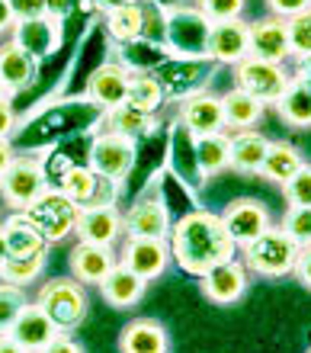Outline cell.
<instances>
[{"label": "cell", "mask_w": 311, "mask_h": 353, "mask_svg": "<svg viewBox=\"0 0 311 353\" xmlns=\"http://www.w3.org/2000/svg\"><path fill=\"white\" fill-rule=\"evenodd\" d=\"M167 244H170V261L190 276H202L205 270L238 257V244L231 241L221 215L209 209H190L180 215L170 225Z\"/></svg>", "instance_id": "6da1fadb"}, {"label": "cell", "mask_w": 311, "mask_h": 353, "mask_svg": "<svg viewBox=\"0 0 311 353\" xmlns=\"http://www.w3.org/2000/svg\"><path fill=\"white\" fill-rule=\"evenodd\" d=\"M299 251H302V248H299L279 225H270V228H266L263 234H257L250 244H241L238 261L244 263V270H248L250 276L283 279V276H292Z\"/></svg>", "instance_id": "7a4b0ae2"}, {"label": "cell", "mask_w": 311, "mask_h": 353, "mask_svg": "<svg viewBox=\"0 0 311 353\" xmlns=\"http://www.w3.org/2000/svg\"><path fill=\"white\" fill-rule=\"evenodd\" d=\"M32 305H39L46 312V318L61 331V334H71L87 321L90 315V296H87V286L77 283L74 276H55L46 279L39 286Z\"/></svg>", "instance_id": "3957f363"}, {"label": "cell", "mask_w": 311, "mask_h": 353, "mask_svg": "<svg viewBox=\"0 0 311 353\" xmlns=\"http://www.w3.org/2000/svg\"><path fill=\"white\" fill-rule=\"evenodd\" d=\"M215 61L209 58H183V55H167L161 65L151 68L154 81L161 84L167 100H190L202 93L215 77Z\"/></svg>", "instance_id": "277c9868"}, {"label": "cell", "mask_w": 311, "mask_h": 353, "mask_svg": "<svg viewBox=\"0 0 311 353\" xmlns=\"http://www.w3.org/2000/svg\"><path fill=\"white\" fill-rule=\"evenodd\" d=\"M167 17V36L164 48L170 55H183V58H205V46H209V29L212 23L205 19L196 3H170L164 7Z\"/></svg>", "instance_id": "5b68a950"}, {"label": "cell", "mask_w": 311, "mask_h": 353, "mask_svg": "<svg viewBox=\"0 0 311 353\" xmlns=\"http://www.w3.org/2000/svg\"><path fill=\"white\" fill-rule=\"evenodd\" d=\"M48 186L46 164L36 154H17L0 176V199L10 212H26Z\"/></svg>", "instance_id": "8992f818"}, {"label": "cell", "mask_w": 311, "mask_h": 353, "mask_svg": "<svg viewBox=\"0 0 311 353\" xmlns=\"http://www.w3.org/2000/svg\"><path fill=\"white\" fill-rule=\"evenodd\" d=\"M29 222L36 225L42 238L48 244H61L74 234V225H77V215H81V205L71 203L68 196L58 190V186H46L42 196L26 209Z\"/></svg>", "instance_id": "52a82bcc"}, {"label": "cell", "mask_w": 311, "mask_h": 353, "mask_svg": "<svg viewBox=\"0 0 311 353\" xmlns=\"http://www.w3.org/2000/svg\"><path fill=\"white\" fill-rule=\"evenodd\" d=\"M231 71H234V87L250 93L263 106H273L283 97L285 84L292 81V71H285V65H273V61H263V58H254V55L238 61Z\"/></svg>", "instance_id": "ba28073f"}, {"label": "cell", "mask_w": 311, "mask_h": 353, "mask_svg": "<svg viewBox=\"0 0 311 353\" xmlns=\"http://www.w3.org/2000/svg\"><path fill=\"white\" fill-rule=\"evenodd\" d=\"M61 39H64V23L48 17V13L32 19H17L13 29H10V42H17L36 65H42L46 58L55 55L61 48Z\"/></svg>", "instance_id": "9c48e42d"}, {"label": "cell", "mask_w": 311, "mask_h": 353, "mask_svg": "<svg viewBox=\"0 0 311 353\" xmlns=\"http://www.w3.org/2000/svg\"><path fill=\"white\" fill-rule=\"evenodd\" d=\"M116 257H119V267L132 270L145 283L164 276L174 263L167 238H122V248L116 251Z\"/></svg>", "instance_id": "30bf717a"}, {"label": "cell", "mask_w": 311, "mask_h": 353, "mask_svg": "<svg viewBox=\"0 0 311 353\" xmlns=\"http://www.w3.org/2000/svg\"><path fill=\"white\" fill-rule=\"evenodd\" d=\"M132 164H135V141L132 139H122L116 132H100V135L93 139L90 164H87L93 174H100L122 186V180H126L128 170H132Z\"/></svg>", "instance_id": "8fae6325"}, {"label": "cell", "mask_w": 311, "mask_h": 353, "mask_svg": "<svg viewBox=\"0 0 311 353\" xmlns=\"http://www.w3.org/2000/svg\"><path fill=\"white\" fill-rule=\"evenodd\" d=\"M248 286H250V273L244 270V263L238 257L205 270L199 276V292L212 305H238L241 299L248 296Z\"/></svg>", "instance_id": "7c38bea8"}, {"label": "cell", "mask_w": 311, "mask_h": 353, "mask_svg": "<svg viewBox=\"0 0 311 353\" xmlns=\"http://www.w3.org/2000/svg\"><path fill=\"white\" fill-rule=\"evenodd\" d=\"M77 241L83 244H100V248H116L126 238L122 232V209L116 203H103V205H83L74 225Z\"/></svg>", "instance_id": "4fadbf2b"}, {"label": "cell", "mask_w": 311, "mask_h": 353, "mask_svg": "<svg viewBox=\"0 0 311 353\" xmlns=\"http://www.w3.org/2000/svg\"><path fill=\"white\" fill-rule=\"evenodd\" d=\"M250 55V23L241 19H225V23H212L209 29V46H205V58L215 65L234 68L238 61Z\"/></svg>", "instance_id": "5bb4252c"}, {"label": "cell", "mask_w": 311, "mask_h": 353, "mask_svg": "<svg viewBox=\"0 0 311 353\" xmlns=\"http://www.w3.org/2000/svg\"><path fill=\"white\" fill-rule=\"evenodd\" d=\"M170 212L161 196H141L122 212V232L126 238H167L170 234Z\"/></svg>", "instance_id": "9a60e30c"}, {"label": "cell", "mask_w": 311, "mask_h": 353, "mask_svg": "<svg viewBox=\"0 0 311 353\" xmlns=\"http://www.w3.org/2000/svg\"><path fill=\"white\" fill-rule=\"evenodd\" d=\"M219 215H221V222H225V228H228L231 241L238 244V248H241V244H250L257 234H263L266 228L273 225V215H270V209H266L263 203L250 199V196L228 203Z\"/></svg>", "instance_id": "2e32d148"}, {"label": "cell", "mask_w": 311, "mask_h": 353, "mask_svg": "<svg viewBox=\"0 0 311 353\" xmlns=\"http://www.w3.org/2000/svg\"><path fill=\"white\" fill-rule=\"evenodd\" d=\"M128 74L119 61H103L100 68H93V74L87 77L83 87V100H90L100 112H110L112 106L126 103V90H128Z\"/></svg>", "instance_id": "e0dca14e"}, {"label": "cell", "mask_w": 311, "mask_h": 353, "mask_svg": "<svg viewBox=\"0 0 311 353\" xmlns=\"http://www.w3.org/2000/svg\"><path fill=\"white\" fill-rule=\"evenodd\" d=\"M119 263L116 257V248H100V244H83L77 241L68 254V267H71V276L83 286H100L103 279L110 276V270Z\"/></svg>", "instance_id": "ac0fdd59"}, {"label": "cell", "mask_w": 311, "mask_h": 353, "mask_svg": "<svg viewBox=\"0 0 311 353\" xmlns=\"http://www.w3.org/2000/svg\"><path fill=\"white\" fill-rule=\"evenodd\" d=\"M186 129L199 139V135H212V132H225V110H221V97L219 93L202 90L196 97L180 103V116Z\"/></svg>", "instance_id": "d6986e66"}, {"label": "cell", "mask_w": 311, "mask_h": 353, "mask_svg": "<svg viewBox=\"0 0 311 353\" xmlns=\"http://www.w3.org/2000/svg\"><path fill=\"white\" fill-rule=\"evenodd\" d=\"M250 55L273 61V65H285L289 61V36H285V19L279 17H263L250 23Z\"/></svg>", "instance_id": "ffe728a7"}, {"label": "cell", "mask_w": 311, "mask_h": 353, "mask_svg": "<svg viewBox=\"0 0 311 353\" xmlns=\"http://www.w3.org/2000/svg\"><path fill=\"white\" fill-rule=\"evenodd\" d=\"M119 353H170V334L157 318H132L119 331Z\"/></svg>", "instance_id": "44dd1931"}, {"label": "cell", "mask_w": 311, "mask_h": 353, "mask_svg": "<svg viewBox=\"0 0 311 353\" xmlns=\"http://www.w3.org/2000/svg\"><path fill=\"white\" fill-rule=\"evenodd\" d=\"M0 232H3L10 257H39V254H48V248H52V244L42 238V232L29 222L26 212H10L7 219L0 222Z\"/></svg>", "instance_id": "7402d4cb"}, {"label": "cell", "mask_w": 311, "mask_h": 353, "mask_svg": "<svg viewBox=\"0 0 311 353\" xmlns=\"http://www.w3.org/2000/svg\"><path fill=\"white\" fill-rule=\"evenodd\" d=\"M58 334H61V331H58V327L46 318V312L39 305H32V302L19 312V318L13 321V327H10V337L29 353H39L46 344H52Z\"/></svg>", "instance_id": "603a6c76"}, {"label": "cell", "mask_w": 311, "mask_h": 353, "mask_svg": "<svg viewBox=\"0 0 311 353\" xmlns=\"http://www.w3.org/2000/svg\"><path fill=\"white\" fill-rule=\"evenodd\" d=\"M48 183L58 186L71 203H77L83 209V205H93V199H97V186H100V174H93L87 164H74V161H64L61 170L58 174L48 176Z\"/></svg>", "instance_id": "cb8c5ba5"}, {"label": "cell", "mask_w": 311, "mask_h": 353, "mask_svg": "<svg viewBox=\"0 0 311 353\" xmlns=\"http://www.w3.org/2000/svg\"><path fill=\"white\" fill-rule=\"evenodd\" d=\"M231 145H228V168L238 174H260V164L266 158L270 139L257 129H244V132H228Z\"/></svg>", "instance_id": "d4e9b609"}, {"label": "cell", "mask_w": 311, "mask_h": 353, "mask_svg": "<svg viewBox=\"0 0 311 353\" xmlns=\"http://www.w3.org/2000/svg\"><path fill=\"white\" fill-rule=\"evenodd\" d=\"M100 292H103V302L110 308H119V312H126V308H135L141 299H145L148 292V283L141 276H135L132 270L126 267H116L110 270V276L100 283Z\"/></svg>", "instance_id": "484cf974"}, {"label": "cell", "mask_w": 311, "mask_h": 353, "mask_svg": "<svg viewBox=\"0 0 311 353\" xmlns=\"http://www.w3.org/2000/svg\"><path fill=\"white\" fill-rule=\"evenodd\" d=\"M170 168H174L177 180H183L186 186L205 183V176L199 174V164H196V135L180 119L174 122V132H170Z\"/></svg>", "instance_id": "4316f807"}, {"label": "cell", "mask_w": 311, "mask_h": 353, "mask_svg": "<svg viewBox=\"0 0 311 353\" xmlns=\"http://www.w3.org/2000/svg\"><path fill=\"white\" fill-rule=\"evenodd\" d=\"M36 71H39V65L17 42H10V39L0 42V81H3L10 97L19 90H26V87L36 81Z\"/></svg>", "instance_id": "83f0119b"}, {"label": "cell", "mask_w": 311, "mask_h": 353, "mask_svg": "<svg viewBox=\"0 0 311 353\" xmlns=\"http://www.w3.org/2000/svg\"><path fill=\"white\" fill-rule=\"evenodd\" d=\"M221 110H225V132H244V129H257L260 125L266 106L260 100H254L250 93L231 87L221 97Z\"/></svg>", "instance_id": "f1b7e54d"}, {"label": "cell", "mask_w": 311, "mask_h": 353, "mask_svg": "<svg viewBox=\"0 0 311 353\" xmlns=\"http://www.w3.org/2000/svg\"><path fill=\"white\" fill-rule=\"evenodd\" d=\"M305 164V154L295 148L292 141H270L266 148V158L260 164V176L270 180V183L283 186L289 176H295V170Z\"/></svg>", "instance_id": "f546056e"}, {"label": "cell", "mask_w": 311, "mask_h": 353, "mask_svg": "<svg viewBox=\"0 0 311 353\" xmlns=\"http://www.w3.org/2000/svg\"><path fill=\"white\" fill-rule=\"evenodd\" d=\"M103 132H116L122 139H132L138 141L141 135L154 129V116H148V112L135 110L132 103H119V106H112L110 112H103Z\"/></svg>", "instance_id": "4dcf8cb0"}, {"label": "cell", "mask_w": 311, "mask_h": 353, "mask_svg": "<svg viewBox=\"0 0 311 353\" xmlns=\"http://www.w3.org/2000/svg\"><path fill=\"white\" fill-rule=\"evenodd\" d=\"M273 110L279 112V119L292 129H311V93L305 90L299 81H289L283 97L273 103Z\"/></svg>", "instance_id": "1f68e13d"}, {"label": "cell", "mask_w": 311, "mask_h": 353, "mask_svg": "<svg viewBox=\"0 0 311 353\" xmlns=\"http://www.w3.org/2000/svg\"><path fill=\"white\" fill-rule=\"evenodd\" d=\"M228 145H231L228 132H212V135L196 139V164H199V174L205 180L219 176L221 170H228Z\"/></svg>", "instance_id": "d6a6232c"}, {"label": "cell", "mask_w": 311, "mask_h": 353, "mask_svg": "<svg viewBox=\"0 0 311 353\" xmlns=\"http://www.w3.org/2000/svg\"><path fill=\"white\" fill-rule=\"evenodd\" d=\"M126 103H132L135 110L148 112V116H154V112L167 103V97H164V90H161V84L154 81L151 71H132V74H128Z\"/></svg>", "instance_id": "836d02e7"}, {"label": "cell", "mask_w": 311, "mask_h": 353, "mask_svg": "<svg viewBox=\"0 0 311 353\" xmlns=\"http://www.w3.org/2000/svg\"><path fill=\"white\" fill-rule=\"evenodd\" d=\"M103 17H106V36L112 39V46H126V42L141 39V0H132Z\"/></svg>", "instance_id": "e575fe53"}, {"label": "cell", "mask_w": 311, "mask_h": 353, "mask_svg": "<svg viewBox=\"0 0 311 353\" xmlns=\"http://www.w3.org/2000/svg\"><path fill=\"white\" fill-rule=\"evenodd\" d=\"M48 263V254H39V257H10L0 270V279L3 283H13V286H32L36 279H42Z\"/></svg>", "instance_id": "d590c367"}, {"label": "cell", "mask_w": 311, "mask_h": 353, "mask_svg": "<svg viewBox=\"0 0 311 353\" xmlns=\"http://www.w3.org/2000/svg\"><path fill=\"white\" fill-rule=\"evenodd\" d=\"M164 36H167L164 3L161 0H141V42L164 48Z\"/></svg>", "instance_id": "8d00e7d4"}, {"label": "cell", "mask_w": 311, "mask_h": 353, "mask_svg": "<svg viewBox=\"0 0 311 353\" xmlns=\"http://www.w3.org/2000/svg\"><path fill=\"white\" fill-rule=\"evenodd\" d=\"M29 305L26 289L13 286V283H3L0 279V334H10L13 321L19 318V312Z\"/></svg>", "instance_id": "74e56055"}, {"label": "cell", "mask_w": 311, "mask_h": 353, "mask_svg": "<svg viewBox=\"0 0 311 353\" xmlns=\"http://www.w3.org/2000/svg\"><path fill=\"white\" fill-rule=\"evenodd\" d=\"M299 248H311V205H289L279 225Z\"/></svg>", "instance_id": "f35d334b"}, {"label": "cell", "mask_w": 311, "mask_h": 353, "mask_svg": "<svg viewBox=\"0 0 311 353\" xmlns=\"http://www.w3.org/2000/svg\"><path fill=\"white\" fill-rule=\"evenodd\" d=\"M285 36H289V55L292 58L311 55V10L285 19Z\"/></svg>", "instance_id": "ab89813d"}, {"label": "cell", "mask_w": 311, "mask_h": 353, "mask_svg": "<svg viewBox=\"0 0 311 353\" xmlns=\"http://www.w3.org/2000/svg\"><path fill=\"white\" fill-rule=\"evenodd\" d=\"M283 196H285V205H311V164L308 161L295 170V176H289L283 183Z\"/></svg>", "instance_id": "60d3db41"}, {"label": "cell", "mask_w": 311, "mask_h": 353, "mask_svg": "<svg viewBox=\"0 0 311 353\" xmlns=\"http://www.w3.org/2000/svg\"><path fill=\"white\" fill-rule=\"evenodd\" d=\"M196 7L205 13L209 23H225V19H241L248 10V0H196Z\"/></svg>", "instance_id": "b9f144b4"}, {"label": "cell", "mask_w": 311, "mask_h": 353, "mask_svg": "<svg viewBox=\"0 0 311 353\" xmlns=\"http://www.w3.org/2000/svg\"><path fill=\"white\" fill-rule=\"evenodd\" d=\"M270 17H279V19H292L299 13H308L311 10V0H263Z\"/></svg>", "instance_id": "7bdbcfd3"}, {"label": "cell", "mask_w": 311, "mask_h": 353, "mask_svg": "<svg viewBox=\"0 0 311 353\" xmlns=\"http://www.w3.org/2000/svg\"><path fill=\"white\" fill-rule=\"evenodd\" d=\"M17 132V110H13V97H0V139H13Z\"/></svg>", "instance_id": "ee69618b"}, {"label": "cell", "mask_w": 311, "mask_h": 353, "mask_svg": "<svg viewBox=\"0 0 311 353\" xmlns=\"http://www.w3.org/2000/svg\"><path fill=\"white\" fill-rule=\"evenodd\" d=\"M13 10V19H32L46 13V0H7Z\"/></svg>", "instance_id": "f6af8a7d"}, {"label": "cell", "mask_w": 311, "mask_h": 353, "mask_svg": "<svg viewBox=\"0 0 311 353\" xmlns=\"http://www.w3.org/2000/svg\"><path fill=\"white\" fill-rule=\"evenodd\" d=\"M292 276L311 292V248H302V251H299V261H295Z\"/></svg>", "instance_id": "bcb514c9"}, {"label": "cell", "mask_w": 311, "mask_h": 353, "mask_svg": "<svg viewBox=\"0 0 311 353\" xmlns=\"http://www.w3.org/2000/svg\"><path fill=\"white\" fill-rule=\"evenodd\" d=\"M39 353H83V347L77 344V341H74L71 334H58L55 341H52V344H46Z\"/></svg>", "instance_id": "7dc6e473"}, {"label": "cell", "mask_w": 311, "mask_h": 353, "mask_svg": "<svg viewBox=\"0 0 311 353\" xmlns=\"http://www.w3.org/2000/svg\"><path fill=\"white\" fill-rule=\"evenodd\" d=\"M74 7H77V0H46V13L48 17H55L64 23V17L68 13H74Z\"/></svg>", "instance_id": "c3c4849f"}, {"label": "cell", "mask_w": 311, "mask_h": 353, "mask_svg": "<svg viewBox=\"0 0 311 353\" xmlns=\"http://www.w3.org/2000/svg\"><path fill=\"white\" fill-rule=\"evenodd\" d=\"M292 77L305 87V90L311 93V55H308V58H295V71H292Z\"/></svg>", "instance_id": "681fc988"}, {"label": "cell", "mask_w": 311, "mask_h": 353, "mask_svg": "<svg viewBox=\"0 0 311 353\" xmlns=\"http://www.w3.org/2000/svg\"><path fill=\"white\" fill-rule=\"evenodd\" d=\"M17 158V148H13V141L10 139H0V176H3V170L10 168V161Z\"/></svg>", "instance_id": "f907efd6"}, {"label": "cell", "mask_w": 311, "mask_h": 353, "mask_svg": "<svg viewBox=\"0 0 311 353\" xmlns=\"http://www.w3.org/2000/svg\"><path fill=\"white\" fill-rule=\"evenodd\" d=\"M13 10H10L7 0H0V36H10V29H13Z\"/></svg>", "instance_id": "816d5d0a"}, {"label": "cell", "mask_w": 311, "mask_h": 353, "mask_svg": "<svg viewBox=\"0 0 311 353\" xmlns=\"http://www.w3.org/2000/svg\"><path fill=\"white\" fill-rule=\"evenodd\" d=\"M90 7H97L100 13H110V10H116V7H126V3H132V0H87Z\"/></svg>", "instance_id": "f5cc1de1"}, {"label": "cell", "mask_w": 311, "mask_h": 353, "mask_svg": "<svg viewBox=\"0 0 311 353\" xmlns=\"http://www.w3.org/2000/svg\"><path fill=\"white\" fill-rule=\"evenodd\" d=\"M0 353H29V350H23L10 334H0Z\"/></svg>", "instance_id": "db71d44e"}, {"label": "cell", "mask_w": 311, "mask_h": 353, "mask_svg": "<svg viewBox=\"0 0 311 353\" xmlns=\"http://www.w3.org/2000/svg\"><path fill=\"white\" fill-rule=\"evenodd\" d=\"M7 261H10V251H7V241H3V232H0V270H3Z\"/></svg>", "instance_id": "11a10c76"}, {"label": "cell", "mask_w": 311, "mask_h": 353, "mask_svg": "<svg viewBox=\"0 0 311 353\" xmlns=\"http://www.w3.org/2000/svg\"><path fill=\"white\" fill-rule=\"evenodd\" d=\"M0 97H10V93H7V87H3V81H0Z\"/></svg>", "instance_id": "9f6ffc18"}, {"label": "cell", "mask_w": 311, "mask_h": 353, "mask_svg": "<svg viewBox=\"0 0 311 353\" xmlns=\"http://www.w3.org/2000/svg\"><path fill=\"white\" fill-rule=\"evenodd\" d=\"M305 353H311V347H308V350H305Z\"/></svg>", "instance_id": "6f0895ef"}]
</instances>
